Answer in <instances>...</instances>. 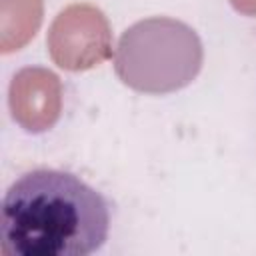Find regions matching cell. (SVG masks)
<instances>
[{
	"mask_svg": "<svg viewBox=\"0 0 256 256\" xmlns=\"http://www.w3.org/2000/svg\"><path fill=\"white\" fill-rule=\"evenodd\" d=\"M52 60L64 70H88L112 54L110 26L92 4H72L52 22L48 38Z\"/></svg>",
	"mask_w": 256,
	"mask_h": 256,
	"instance_id": "obj_3",
	"label": "cell"
},
{
	"mask_svg": "<svg viewBox=\"0 0 256 256\" xmlns=\"http://www.w3.org/2000/svg\"><path fill=\"white\" fill-rule=\"evenodd\" d=\"M202 60L204 50L194 28L176 18L152 16L122 32L114 70L136 92L170 94L198 76Z\"/></svg>",
	"mask_w": 256,
	"mask_h": 256,
	"instance_id": "obj_2",
	"label": "cell"
},
{
	"mask_svg": "<svg viewBox=\"0 0 256 256\" xmlns=\"http://www.w3.org/2000/svg\"><path fill=\"white\" fill-rule=\"evenodd\" d=\"M110 210L100 192L72 172L38 168L4 194L2 256H88L108 238Z\"/></svg>",
	"mask_w": 256,
	"mask_h": 256,
	"instance_id": "obj_1",
	"label": "cell"
},
{
	"mask_svg": "<svg viewBox=\"0 0 256 256\" xmlns=\"http://www.w3.org/2000/svg\"><path fill=\"white\" fill-rule=\"evenodd\" d=\"M10 110L28 132L48 130L60 114L58 78L42 68L20 70L10 84Z\"/></svg>",
	"mask_w": 256,
	"mask_h": 256,
	"instance_id": "obj_4",
	"label": "cell"
}]
</instances>
